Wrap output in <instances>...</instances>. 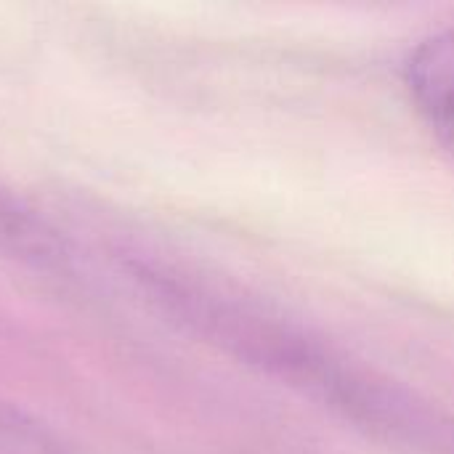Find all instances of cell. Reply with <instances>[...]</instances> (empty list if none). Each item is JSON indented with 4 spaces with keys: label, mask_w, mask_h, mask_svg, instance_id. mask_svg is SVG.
Masks as SVG:
<instances>
[{
    "label": "cell",
    "mask_w": 454,
    "mask_h": 454,
    "mask_svg": "<svg viewBox=\"0 0 454 454\" xmlns=\"http://www.w3.org/2000/svg\"><path fill=\"white\" fill-rule=\"evenodd\" d=\"M138 279L197 335L343 420L412 450L454 452V423L447 415L375 370L346 359L282 314L170 269L141 266Z\"/></svg>",
    "instance_id": "obj_1"
},
{
    "label": "cell",
    "mask_w": 454,
    "mask_h": 454,
    "mask_svg": "<svg viewBox=\"0 0 454 454\" xmlns=\"http://www.w3.org/2000/svg\"><path fill=\"white\" fill-rule=\"evenodd\" d=\"M404 85L418 117L454 160V27L428 35L410 51Z\"/></svg>",
    "instance_id": "obj_2"
},
{
    "label": "cell",
    "mask_w": 454,
    "mask_h": 454,
    "mask_svg": "<svg viewBox=\"0 0 454 454\" xmlns=\"http://www.w3.org/2000/svg\"><path fill=\"white\" fill-rule=\"evenodd\" d=\"M0 255L35 266L59 263L64 255L56 231L5 186H0Z\"/></svg>",
    "instance_id": "obj_3"
},
{
    "label": "cell",
    "mask_w": 454,
    "mask_h": 454,
    "mask_svg": "<svg viewBox=\"0 0 454 454\" xmlns=\"http://www.w3.org/2000/svg\"><path fill=\"white\" fill-rule=\"evenodd\" d=\"M0 454H59L56 444L24 420L19 412L0 404Z\"/></svg>",
    "instance_id": "obj_4"
}]
</instances>
